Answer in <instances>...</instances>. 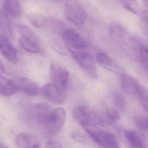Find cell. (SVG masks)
I'll list each match as a JSON object with an SVG mask.
<instances>
[{
	"label": "cell",
	"mask_w": 148,
	"mask_h": 148,
	"mask_svg": "<svg viewBox=\"0 0 148 148\" xmlns=\"http://www.w3.org/2000/svg\"><path fill=\"white\" fill-rule=\"evenodd\" d=\"M108 32L112 40L120 45L132 42L133 37H131L127 30L116 22H112L108 26Z\"/></svg>",
	"instance_id": "cell-9"
},
{
	"label": "cell",
	"mask_w": 148,
	"mask_h": 148,
	"mask_svg": "<svg viewBox=\"0 0 148 148\" xmlns=\"http://www.w3.org/2000/svg\"><path fill=\"white\" fill-rule=\"evenodd\" d=\"M96 59L101 66L108 71L115 73H123L120 66L105 53H98L96 55Z\"/></svg>",
	"instance_id": "cell-14"
},
{
	"label": "cell",
	"mask_w": 148,
	"mask_h": 148,
	"mask_svg": "<svg viewBox=\"0 0 148 148\" xmlns=\"http://www.w3.org/2000/svg\"><path fill=\"white\" fill-rule=\"evenodd\" d=\"M72 114L75 120L82 126L88 125L103 124L101 117L87 106H81L75 108L73 111Z\"/></svg>",
	"instance_id": "cell-6"
},
{
	"label": "cell",
	"mask_w": 148,
	"mask_h": 148,
	"mask_svg": "<svg viewBox=\"0 0 148 148\" xmlns=\"http://www.w3.org/2000/svg\"><path fill=\"white\" fill-rule=\"evenodd\" d=\"M143 2L145 6L148 9V0H143Z\"/></svg>",
	"instance_id": "cell-34"
},
{
	"label": "cell",
	"mask_w": 148,
	"mask_h": 148,
	"mask_svg": "<svg viewBox=\"0 0 148 148\" xmlns=\"http://www.w3.org/2000/svg\"><path fill=\"white\" fill-rule=\"evenodd\" d=\"M66 47L68 52L90 77L94 79L98 78L97 67L91 54L87 52L75 50L66 46Z\"/></svg>",
	"instance_id": "cell-2"
},
{
	"label": "cell",
	"mask_w": 148,
	"mask_h": 148,
	"mask_svg": "<svg viewBox=\"0 0 148 148\" xmlns=\"http://www.w3.org/2000/svg\"><path fill=\"white\" fill-rule=\"evenodd\" d=\"M46 148H63L62 143L58 140L51 139L46 144Z\"/></svg>",
	"instance_id": "cell-31"
},
{
	"label": "cell",
	"mask_w": 148,
	"mask_h": 148,
	"mask_svg": "<svg viewBox=\"0 0 148 148\" xmlns=\"http://www.w3.org/2000/svg\"><path fill=\"white\" fill-rule=\"evenodd\" d=\"M71 137L73 140L81 143H85L87 141V138L85 136L79 132H74L71 134Z\"/></svg>",
	"instance_id": "cell-30"
},
{
	"label": "cell",
	"mask_w": 148,
	"mask_h": 148,
	"mask_svg": "<svg viewBox=\"0 0 148 148\" xmlns=\"http://www.w3.org/2000/svg\"><path fill=\"white\" fill-rule=\"evenodd\" d=\"M19 43L24 50L30 53H38L41 52L40 43L31 39L21 36L19 39Z\"/></svg>",
	"instance_id": "cell-18"
},
{
	"label": "cell",
	"mask_w": 148,
	"mask_h": 148,
	"mask_svg": "<svg viewBox=\"0 0 148 148\" xmlns=\"http://www.w3.org/2000/svg\"><path fill=\"white\" fill-rule=\"evenodd\" d=\"M125 138L130 144L134 148L145 147L148 141L145 139L144 137L136 132L131 130H127L125 132Z\"/></svg>",
	"instance_id": "cell-16"
},
{
	"label": "cell",
	"mask_w": 148,
	"mask_h": 148,
	"mask_svg": "<svg viewBox=\"0 0 148 148\" xmlns=\"http://www.w3.org/2000/svg\"><path fill=\"white\" fill-rule=\"evenodd\" d=\"M0 148H8V146H7L6 145L2 143H1L0 144Z\"/></svg>",
	"instance_id": "cell-33"
},
{
	"label": "cell",
	"mask_w": 148,
	"mask_h": 148,
	"mask_svg": "<svg viewBox=\"0 0 148 148\" xmlns=\"http://www.w3.org/2000/svg\"><path fill=\"white\" fill-rule=\"evenodd\" d=\"M1 31L4 32L3 35L12 37V36L11 21L5 12L1 11Z\"/></svg>",
	"instance_id": "cell-22"
},
{
	"label": "cell",
	"mask_w": 148,
	"mask_h": 148,
	"mask_svg": "<svg viewBox=\"0 0 148 148\" xmlns=\"http://www.w3.org/2000/svg\"><path fill=\"white\" fill-rule=\"evenodd\" d=\"M64 14L69 22L77 26L82 25L86 19L84 9L76 0L67 1L65 6Z\"/></svg>",
	"instance_id": "cell-3"
},
{
	"label": "cell",
	"mask_w": 148,
	"mask_h": 148,
	"mask_svg": "<svg viewBox=\"0 0 148 148\" xmlns=\"http://www.w3.org/2000/svg\"><path fill=\"white\" fill-rule=\"evenodd\" d=\"M142 17L148 28V10H145L142 13Z\"/></svg>",
	"instance_id": "cell-32"
},
{
	"label": "cell",
	"mask_w": 148,
	"mask_h": 148,
	"mask_svg": "<svg viewBox=\"0 0 148 148\" xmlns=\"http://www.w3.org/2000/svg\"><path fill=\"white\" fill-rule=\"evenodd\" d=\"M127 11L135 14L139 12V5L137 0H116Z\"/></svg>",
	"instance_id": "cell-23"
},
{
	"label": "cell",
	"mask_w": 148,
	"mask_h": 148,
	"mask_svg": "<svg viewBox=\"0 0 148 148\" xmlns=\"http://www.w3.org/2000/svg\"><path fill=\"white\" fill-rule=\"evenodd\" d=\"M65 120V110L59 107L52 110L46 119L43 125L49 133L56 134L62 130Z\"/></svg>",
	"instance_id": "cell-4"
},
{
	"label": "cell",
	"mask_w": 148,
	"mask_h": 148,
	"mask_svg": "<svg viewBox=\"0 0 148 148\" xmlns=\"http://www.w3.org/2000/svg\"><path fill=\"white\" fill-rule=\"evenodd\" d=\"M14 81L20 90L28 95L35 96L40 92V88L38 84L30 79L18 77L15 78Z\"/></svg>",
	"instance_id": "cell-12"
},
{
	"label": "cell",
	"mask_w": 148,
	"mask_h": 148,
	"mask_svg": "<svg viewBox=\"0 0 148 148\" xmlns=\"http://www.w3.org/2000/svg\"><path fill=\"white\" fill-rule=\"evenodd\" d=\"M135 40L138 45L139 59L143 66L148 71V47L140 38L136 37Z\"/></svg>",
	"instance_id": "cell-20"
},
{
	"label": "cell",
	"mask_w": 148,
	"mask_h": 148,
	"mask_svg": "<svg viewBox=\"0 0 148 148\" xmlns=\"http://www.w3.org/2000/svg\"><path fill=\"white\" fill-rule=\"evenodd\" d=\"M0 48L1 53L8 61L14 64L18 62V58L16 49L9 41L7 36L1 34Z\"/></svg>",
	"instance_id": "cell-11"
},
{
	"label": "cell",
	"mask_w": 148,
	"mask_h": 148,
	"mask_svg": "<svg viewBox=\"0 0 148 148\" xmlns=\"http://www.w3.org/2000/svg\"><path fill=\"white\" fill-rule=\"evenodd\" d=\"M5 6L8 13L15 18L22 14V9L19 0H5Z\"/></svg>",
	"instance_id": "cell-19"
},
{
	"label": "cell",
	"mask_w": 148,
	"mask_h": 148,
	"mask_svg": "<svg viewBox=\"0 0 148 148\" xmlns=\"http://www.w3.org/2000/svg\"><path fill=\"white\" fill-rule=\"evenodd\" d=\"M135 123L138 128L143 131L148 132V118L142 116L135 117Z\"/></svg>",
	"instance_id": "cell-29"
},
{
	"label": "cell",
	"mask_w": 148,
	"mask_h": 148,
	"mask_svg": "<svg viewBox=\"0 0 148 148\" xmlns=\"http://www.w3.org/2000/svg\"><path fill=\"white\" fill-rule=\"evenodd\" d=\"M89 136L100 146L106 148H119L118 140L115 135L108 132L101 131L97 125H93L83 126Z\"/></svg>",
	"instance_id": "cell-1"
},
{
	"label": "cell",
	"mask_w": 148,
	"mask_h": 148,
	"mask_svg": "<svg viewBox=\"0 0 148 148\" xmlns=\"http://www.w3.org/2000/svg\"><path fill=\"white\" fill-rule=\"evenodd\" d=\"M138 96L141 101V104L145 111L148 113V90L145 87L140 86L138 89Z\"/></svg>",
	"instance_id": "cell-26"
},
{
	"label": "cell",
	"mask_w": 148,
	"mask_h": 148,
	"mask_svg": "<svg viewBox=\"0 0 148 148\" xmlns=\"http://www.w3.org/2000/svg\"><path fill=\"white\" fill-rule=\"evenodd\" d=\"M62 37L66 46L75 50L84 49L90 45L89 39L76 29H66L62 32Z\"/></svg>",
	"instance_id": "cell-5"
},
{
	"label": "cell",
	"mask_w": 148,
	"mask_h": 148,
	"mask_svg": "<svg viewBox=\"0 0 148 148\" xmlns=\"http://www.w3.org/2000/svg\"><path fill=\"white\" fill-rule=\"evenodd\" d=\"M17 28L21 37H25L40 43L39 40L37 35L26 26L22 24H18Z\"/></svg>",
	"instance_id": "cell-24"
},
{
	"label": "cell",
	"mask_w": 148,
	"mask_h": 148,
	"mask_svg": "<svg viewBox=\"0 0 148 148\" xmlns=\"http://www.w3.org/2000/svg\"><path fill=\"white\" fill-rule=\"evenodd\" d=\"M16 143L20 148H39L41 146V141L40 138L34 134L21 132L16 137Z\"/></svg>",
	"instance_id": "cell-10"
},
{
	"label": "cell",
	"mask_w": 148,
	"mask_h": 148,
	"mask_svg": "<svg viewBox=\"0 0 148 148\" xmlns=\"http://www.w3.org/2000/svg\"><path fill=\"white\" fill-rule=\"evenodd\" d=\"M120 81L122 89L128 94L137 95L139 85L137 81L132 76L125 73H122L120 76Z\"/></svg>",
	"instance_id": "cell-13"
},
{
	"label": "cell",
	"mask_w": 148,
	"mask_h": 148,
	"mask_svg": "<svg viewBox=\"0 0 148 148\" xmlns=\"http://www.w3.org/2000/svg\"><path fill=\"white\" fill-rule=\"evenodd\" d=\"M49 45L53 50L58 54L64 56H66L68 54L67 49L60 44V42L55 40H52L49 42Z\"/></svg>",
	"instance_id": "cell-27"
},
{
	"label": "cell",
	"mask_w": 148,
	"mask_h": 148,
	"mask_svg": "<svg viewBox=\"0 0 148 148\" xmlns=\"http://www.w3.org/2000/svg\"><path fill=\"white\" fill-rule=\"evenodd\" d=\"M33 110L34 117L43 124L46 119L53 110L47 104L40 103L35 106Z\"/></svg>",
	"instance_id": "cell-17"
},
{
	"label": "cell",
	"mask_w": 148,
	"mask_h": 148,
	"mask_svg": "<svg viewBox=\"0 0 148 148\" xmlns=\"http://www.w3.org/2000/svg\"><path fill=\"white\" fill-rule=\"evenodd\" d=\"M27 18L31 25L36 28H42L47 23L46 18L42 14H27Z\"/></svg>",
	"instance_id": "cell-21"
},
{
	"label": "cell",
	"mask_w": 148,
	"mask_h": 148,
	"mask_svg": "<svg viewBox=\"0 0 148 148\" xmlns=\"http://www.w3.org/2000/svg\"><path fill=\"white\" fill-rule=\"evenodd\" d=\"M20 90L18 86L14 80L5 77H0V92L2 95L10 96Z\"/></svg>",
	"instance_id": "cell-15"
},
{
	"label": "cell",
	"mask_w": 148,
	"mask_h": 148,
	"mask_svg": "<svg viewBox=\"0 0 148 148\" xmlns=\"http://www.w3.org/2000/svg\"><path fill=\"white\" fill-rule=\"evenodd\" d=\"M113 102L116 107L121 110H123L126 106V101L124 97L119 93H115L113 96Z\"/></svg>",
	"instance_id": "cell-28"
},
{
	"label": "cell",
	"mask_w": 148,
	"mask_h": 148,
	"mask_svg": "<svg viewBox=\"0 0 148 148\" xmlns=\"http://www.w3.org/2000/svg\"><path fill=\"white\" fill-rule=\"evenodd\" d=\"M101 118L103 123L105 122L107 123H114L120 119V116L116 111L113 110H108L105 112L103 117H101Z\"/></svg>",
	"instance_id": "cell-25"
},
{
	"label": "cell",
	"mask_w": 148,
	"mask_h": 148,
	"mask_svg": "<svg viewBox=\"0 0 148 148\" xmlns=\"http://www.w3.org/2000/svg\"><path fill=\"white\" fill-rule=\"evenodd\" d=\"M50 74L53 84L66 91L69 80V72L66 68L59 62H53L50 67Z\"/></svg>",
	"instance_id": "cell-7"
},
{
	"label": "cell",
	"mask_w": 148,
	"mask_h": 148,
	"mask_svg": "<svg viewBox=\"0 0 148 148\" xmlns=\"http://www.w3.org/2000/svg\"><path fill=\"white\" fill-rule=\"evenodd\" d=\"M42 92L45 99L55 104H63L66 99L65 91L63 90L53 83L45 85L42 88Z\"/></svg>",
	"instance_id": "cell-8"
}]
</instances>
